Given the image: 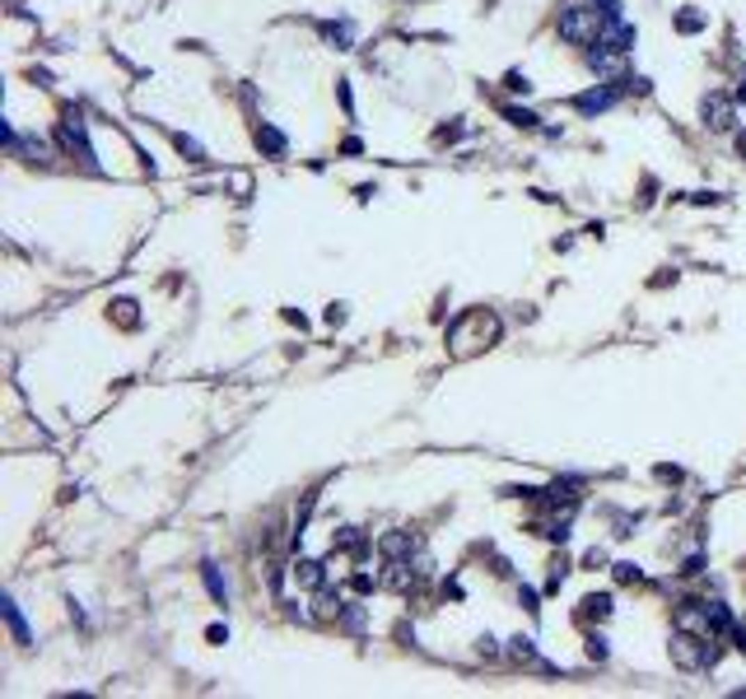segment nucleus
Returning <instances> with one entry per match:
<instances>
[{"label":"nucleus","mask_w":746,"mask_h":699,"mask_svg":"<svg viewBox=\"0 0 746 699\" xmlns=\"http://www.w3.org/2000/svg\"><path fill=\"white\" fill-rule=\"evenodd\" d=\"M173 145H177V154H182L186 163H205V150H201V140H191V136H173Z\"/></svg>","instance_id":"obj_19"},{"label":"nucleus","mask_w":746,"mask_h":699,"mask_svg":"<svg viewBox=\"0 0 746 699\" xmlns=\"http://www.w3.org/2000/svg\"><path fill=\"white\" fill-rule=\"evenodd\" d=\"M326 322H331V326L345 322V308H341V303H331V308H326Z\"/></svg>","instance_id":"obj_31"},{"label":"nucleus","mask_w":746,"mask_h":699,"mask_svg":"<svg viewBox=\"0 0 746 699\" xmlns=\"http://www.w3.org/2000/svg\"><path fill=\"white\" fill-rule=\"evenodd\" d=\"M588 65L606 79H625V51H611V47H588Z\"/></svg>","instance_id":"obj_8"},{"label":"nucleus","mask_w":746,"mask_h":699,"mask_svg":"<svg viewBox=\"0 0 746 699\" xmlns=\"http://www.w3.org/2000/svg\"><path fill=\"white\" fill-rule=\"evenodd\" d=\"M602 10H597V5H564V10H560V38H564V42H574V47H592L597 42V33H602Z\"/></svg>","instance_id":"obj_2"},{"label":"nucleus","mask_w":746,"mask_h":699,"mask_svg":"<svg viewBox=\"0 0 746 699\" xmlns=\"http://www.w3.org/2000/svg\"><path fill=\"white\" fill-rule=\"evenodd\" d=\"M676 29H681V33H699V29H704V15H699V10H681V15H676Z\"/></svg>","instance_id":"obj_22"},{"label":"nucleus","mask_w":746,"mask_h":699,"mask_svg":"<svg viewBox=\"0 0 746 699\" xmlns=\"http://www.w3.org/2000/svg\"><path fill=\"white\" fill-rule=\"evenodd\" d=\"M518 602H523V611H532V616L541 611V606H537V588H523V592H518Z\"/></svg>","instance_id":"obj_26"},{"label":"nucleus","mask_w":746,"mask_h":699,"mask_svg":"<svg viewBox=\"0 0 746 699\" xmlns=\"http://www.w3.org/2000/svg\"><path fill=\"white\" fill-rule=\"evenodd\" d=\"M621 93H625V79H611V84H597V89L578 93V98H574V108L583 112V117H597V112L616 108V103H621Z\"/></svg>","instance_id":"obj_5"},{"label":"nucleus","mask_w":746,"mask_h":699,"mask_svg":"<svg viewBox=\"0 0 746 699\" xmlns=\"http://www.w3.org/2000/svg\"><path fill=\"white\" fill-rule=\"evenodd\" d=\"M695 574H704V555H690L681 564V578H695Z\"/></svg>","instance_id":"obj_25"},{"label":"nucleus","mask_w":746,"mask_h":699,"mask_svg":"<svg viewBox=\"0 0 746 699\" xmlns=\"http://www.w3.org/2000/svg\"><path fill=\"white\" fill-rule=\"evenodd\" d=\"M504 117H509L513 126H523V131H537V126H541V117L527 112V108H504Z\"/></svg>","instance_id":"obj_21"},{"label":"nucleus","mask_w":746,"mask_h":699,"mask_svg":"<svg viewBox=\"0 0 746 699\" xmlns=\"http://www.w3.org/2000/svg\"><path fill=\"white\" fill-rule=\"evenodd\" d=\"M495 341H499V317H490V312H466L462 322L452 326V350L457 355H471V350L495 345Z\"/></svg>","instance_id":"obj_4"},{"label":"nucleus","mask_w":746,"mask_h":699,"mask_svg":"<svg viewBox=\"0 0 746 699\" xmlns=\"http://www.w3.org/2000/svg\"><path fill=\"white\" fill-rule=\"evenodd\" d=\"M257 150H262L266 159H285L289 154V140H285V131H280V126H257Z\"/></svg>","instance_id":"obj_10"},{"label":"nucleus","mask_w":746,"mask_h":699,"mask_svg":"<svg viewBox=\"0 0 746 699\" xmlns=\"http://www.w3.org/2000/svg\"><path fill=\"white\" fill-rule=\"evenodd\" d=\"M714 657H718V638L690 634V629H676L672 634V662L681 671H704V667H714Z\"/></svg>","instance_id":"obj_3"},{"label":"nucleus","mask_w":746,"mask_h":699,"mask_svg":"<svg viewBox=\"0 0 746 699\" xmlns=\"http://www.w3.org/2000/svg\"><path fill=\"white\" fill-rule=\"evenodd\" d=\"M635 38H639V33H635V24H630V19L621 15V19H606L592 47H611V51H625V56H630V51H635Z\"/></svg>","instance_id":"obj_7"},{"label":"nucleus","mask_w":746,"mask_h":699,"mask_svg":"<svg viewBox=\"0 0 746 699\" xmlns=\"http://www.w3.org/2000/svg\"><path fill=\"white\" fill-rule=\"evenodd\" d=\"M504 652H509L513 662H527V667H546L541 657H537V638H523V634H518V638H509V648H504Z\"/></svg>","instance_id":"obj_13"},{"label":"nucleus","mask_w":746,"mask_h":699,"mask_svg":"<svg viewBox=\"0 0 746 699\" xmlns=\"http://www.w3.org/2000/svg\"><path fill=\"white\" fill-rule=\"evenodd\" d=\"M336 98H341V108H345V112H355V98H350V84H345V79L336 84Z\"/></svg>","instance_id":"obj_29"},{"label":"nucleus","mask_w":746,"mask_h":699,"mask_svg":"<svg viewBox=\"0 0 746 699\" xmlns=\"http://www.w3.org/2000/svg\"><path fill=\"white\" fill-rule=\"evenodd\" d=\"M312 606H317V620H336V616H341V592H331V588L322 583V588H317V602H312Z\"/></svg>","instance_id":"obj_15"},{"label":"nucleus","mask_w":746,"mask_h":699,"mask_svg":"<svg viewBox=\"0 0 746 699\" xmlns=\"http://www.w3.org/2000/svg\"><path fill=\"white\" fill-rule=\"evenodd\" d=\"M201 578H205V588H210V597H215V602H224V597H229V583L219 578V569L210 564V559L201 564Z\"/></svg>","instance_id":"obj_18"},{"label":"nucleus","mask_w":746,"mask_h":699,"mask_svg":"<svg viewBox=\"0 0 746 699\" xmlns=\"http://www.w3.org/2000/svg\"><path fill=\"white\" fill-rule=\"evenodd\" d=\"M378 550H383L388 559H406L411 550H415V536H411V531H388V536L378 541Z\"/></svg>","instance_id":"obj_12"},{"label":"nucleus","mask_w":746,"mask_h":699,"mask_svg":"<svg viewBox=\"0 0 746 699\" xmlns=\"http://www.w3.org/2000/svg\"><path fill=\"white\" fill-rule=\"evenodd\" d=\"M737 98H746V75H742V84H737Z\"/></svg>","instance_id":"obj_33"},{"label":"nucleus","mask_w":746,"mask_h":699,"mask_svg":"<svg viewBox=\"0 0 746 699\" xmlns=\"http://www.w3.org/2000/svg\"><path fill=\"white\" fill-rule=\"evenodd\" d=\"M322 38L336 47V51H350V47H355V29H350L345 19H341V24H322Z\"/></svg>","instance_id":"obj_14"},{"label":"nucleus","mask_w":746,"mask_h":699,"mask_svg":"<svg viewBox=\"0 0 746 699\" xmlns=\"http://www.w3.org/2000/svg\"><path fill=\"white\" fill-rule=\"evenodd\" d=\"M0 611H5V620H10V634H15V643H24V648H29V643H33V634H29V620H24V611H19V602L10 597V592L0 597Z\"/></svg>","instance_id":"obj_11"},{"label":"nucleus","mask_w":746,"mask_h":699,"mask_svg":"<svg viewBox=\"0 0 746 699\" xmlns=\"http://www.w3.org/2000/svg\"><path fill=\"white\" fill-rule=\"evenodd\" d=\"M611 574H616V583H639V564H630V559H621V564H611Z\"/></svg>","instance_id":"obj_23"},{"label":"nucleus","mask_w":746,"mask_h":699,"mask_svg":"<svg viewBox=\"0 0 746 699\" xmlns=\"http://www.w3.org/2000/svg\"><path fill=\"white\" fill-rule=\"evenodd\" d=\"M294 578L303 583V588H322V583H326V574H322V564H317V559H299V564H294Z\"/></svg>","instance_id":"obj_17"},{"label":"nucleus","mask_w":746,"mask_h":699,"mask_svg":"<svg viewBox=\"0 0 746 699\" xmlns=\"http://www.w3.org/2000/svg\"><path fill=\"white\" fill-rule=\"evenodd\" d=\"M504 84H509L513 93H527L532 84H527V75H518V70H509V79H504Z\"/></svg>","instance_id":"obj_27"},{"label":"nucleus","mask_w":746,"mask_h":699,"mask_svg":"<svg viewBox=\"0 0 746 699\" xmlns=\"http://www.w3.org/2000/svg\"><path fill=\"white\" fill-rule=\"evenodd\" d=\"M737 150H742V154H746V131H742V136H737Z\"/></svg>","instance_id":"obj_32"},{"label":"nucleus","mask_w":746,"mask_h":699,"mask_svg":"<svg viewBox=\"0 0 746 699\" xmlns=\"http://www.w3.org/2000/svg\"><path fill=\"white\" fill-rule=\"evenodd\" d=\"M350 588H355L359 597H369V592H373V578H369V574H355V578H350Z\"/></svg>","instance_id":"obj_28"},{"label":"nucleus","mask_w":746,"mask_h":699,"mask_svg":"<svg viewBox=\"0 0 746 699\" xmlns=\"http://www.w3.org/2000/svg\"><path fill=\"white\" fill-rule=\"evenodd\" d=\"M699 112H704V126H709V131H732V122H737V98L709 93V98L699 103Z\"/></svg>","instance_id":"obj_6"},{"label":"nucleus","mask_w":746,"mask_h":699,"mask_svg":"<svg viewBox=\"0 0 746 699\" xmlns=\"http://www.w3.org/2000/svg\"><path fill=\"white\" fill-rule=\"evenodd\" d=\"M331 545H336V550H345V555H364V536H359V527H345Z\"/></svg>","instance_id":"obj_20"},{"label":"nucleus","mask_w":746,"mask_h":699,"mask_svg":"<svg viewBox=\"0 0 746 699\" xmlns=\"http://www.w3.org/2000/svg\"><path fill=\"white\" fill-rule=\"evenodd\" d=\"M205 638H210V643H229V629H224V625H210Z\"/></svg>","instance_id":"obj_30"},{"label":"nucleus","mask_w":746,"mask_h":699,"mask_svg":"<svg viewBox=\"0 0 746 699\" xmlns=\"http://www.w3.org/2000/svg\"><path fill=\"white\" fill-rule=\"evenodd\" d=\"M616 606H611V592H592V597H583V616L588 620H606Z\"/></svg>","instance_id":"obj_16"},{"label":"nucleus","mask_w":746,"mask_h":699,"mask_svg":"<svg viewBox=\"0 0 746 699\" xmlns=\"http://www.w3.org/2000/svg\"><path fill=\"white\" fill-rule=\"evenodd\" d=\"M56 145H61L65 154H75L84 168L98 172V154H93V145H89V122H84V112H79V108H61V122H56Z\"/></svg>","instance_id":"obj_1"},{"label":"nucleus","mask_w":746,"mask_h":699,"mask_svg":"<svg viewBox=\"0 0 746 699\" xmlns=\"http://www.w3.org/2000/svg\"><path fill=\"white\" fill-rule=\"evenodd\" d=\"M676 629L709 634V611H704V602H681V606H676Z\"/></svg>","instance_id":"obj_9"},{"label":"nucleus","mask_w":746,"mask_h":699,"mask_svg":"<svg viewBox=\"0 0 746 699\" xmlns=\"http://www.w3.org/2000/svg\"><path fill=\"white\" fill-rule=\"evenodd\" d=\"M606 652H611V648H606V638L592 634V638H588V657H592V662H606Z\"/></svg>","instance_id":"obj_24"}]
</instances>
